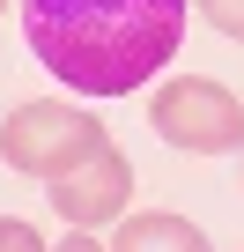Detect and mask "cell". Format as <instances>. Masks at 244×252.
Returning a JSON list of instances; mask_svg holds the SVG:
<instances>
[{"instance_id":"obj_2","label":"cell","mask_w":244,"mask_h":252,"mask_svg":"<svg viewBox=\"0 0 244 252\" xmlns=\"http://www.w3.org/2000/svg\"><path fill=\"white\" fill-rule=\"evenodd\" d=\"M89 149H104V119L74 111V104H52V96L15 104L8 126H0V156H8V171H23V178H59Z\"/></svg>"},{"instance_id":"obj_8","label":"cell","mask_w":244,"mask_h":252,"mask_svg":"<svg viewBox=\"0 0 244 252\" xmlns=\"http://www.w3.org/2000/svg\"><path fill=\"white\" fill-rule=\"evenodd\" d=\"M52 252H104V245H96V230H67V237H59Z\"/></svg>"},{"instance_id":"obj_7","label":"cell","mask_w":244,"mask_h":252,"mask_svg":"<svg viewBox=\"0 0 244 252\" xmlns=\"http://www.w3.org/2000/svg\"><path fill=\"white\" fill-rule=\"evenodd\" d=\"M200 15H207L222 37H237V45H244V0H200Z\"/></svg>"},{"instance_id":"obj_1","label":"cell","mask_w":244,"mask_h":252,"mask_svg":"<svg viewBox=\"0 0 244 252\" xmlns=\"http://www.w3.org/2000/svg\"><path fill=\"white\" fill-rule=\"evenodd\" d=\"M192 0H23V37L81 96H134L185 45Z\"/></svg>"},{"instance_id":"obj_4","label":"cell","mask_w":244,"mask_h":252,"mask_svg":"<svg viewBox=\"0 0 244 252\" xmlns=\"http://www.w3.org/2000/svg\"><path fill=\"white\" fill-rule=\"evenodd\" d=\"M45 186H52V215H59V222H74V230H111L118 215H126V200H134V163L104 141V149H89L74 171L45 178Z\"/></svg>"},{"instance_id":"obj_6","label":"cell","mask_w":244,"mask_h":252,"mask_svg":"<svg viewBox=\"0 0 244 252\" xmlns=\"http://www.w3.org/2000/svg\"><path fill=\"white\" fill-rule=\"evenodd\" d=\"M0 252H52V245L37 237V222H23V215H0Z\"/></svg>"},{"instance_id":"obj_5","label":"cell","mask_w":244,"mask_h":252,"mask_svg":"<svg viewBox=\"0 0 244 252\" xmlns=\"http://www.w3.org/2000/svg\"><path fill=\"white\" fill-rule=\"evenodd\" d=\"M111 252H215L200 222L170 215V208H141V215H118Z\"/></svg>"},{"instance_id":"obj_9","label":"cell","mask_w":244,"mask_h":252,"mask_svg":"<svg viewBox=\"0 0 244 252\" xmlns=\"http://www.w3.org/2000/svg\"><path fill=\"white\" fill-rule=\"evenodd\" d=\"M0 8H8V0H0Z\"/></svg>"},{"instance_id":"obj_3","label":"cell","mask_w":244,"mask_h":252,"mask_svg":"<svg viewBox=\"0 0 244 252\" xmlns=\"http://www.w3.org/2000/svg\"><path fill=\"white\" fill-rule=\"evenodd\" d=\"M148 126H156L170 149H192V156H229V149H244V104H237V89H222V82H207V74L163 82L156 104H148Z\"/></svg>"}]
</instances>
